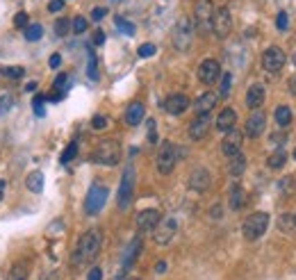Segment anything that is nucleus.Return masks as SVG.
<instances>
[{
	"label": "nucleus",
	"mask_w": 296,
	"mask_h": 280,
	"mask_svg": "<svg viewBox=\"0 0 296 280\" xmlns=\"http://www.w3.org/2000/svg\"><path fill=\"white\" fill-rule=\"evenodd\" d=\"M100 244H103L100 230H96V228L87 230V232L80 237V242H77L75 251H73V266H82V264L94 260V257L100 253Z\"/></svg>",
	"instance_id": "1"
},
{
	"label": "nucleus",
	"mask_w": 296,
	"mask_h": 280,
	"mask_svg": "<svg viewBox=\"0 0 296 280\" xmlns=\"http://www.w3.org/2000/svg\"><path fill=\"white\" fill-rule=\"evenodd\" d=\"M194 21H189V16H180L173 25V32H171V41H173V48L180 53L189 51L191 46V39H194Z\"/></svg>",
	"instance_id": "2"
},
{
	"label": "nucleus",
	"mask_w": 296,
	"mask_h": 280,
	"mask_svg": "<svg viewBox=\"0 0 296 280\" xmlns=\"http://www.w3.org/2000/svg\"><path fill=\"white\" fill-rule=\"evenodd\" d=\"M212 21H214V5L212 0H198L194 10V30L205 37L212 32Z\"/></svg>",
	"instance_id": "3"
},
{
	"label": "nucleus",
	"mask_w": 296,
	"mask_h": 280,
	"mask_svg": "<svg viewBox=\"0 0 296 280\" xmlns=\"http://www.w3.org/2000/svg\"><path fill=\"white\" fill-rule=\"evenodd\" d=\"M269 228V214L267 212H253L250 216H246L244 225H241V232H244V239L248 242H255L260 239Z\"/></svg>",
	"instance_id": "4"
},
{
	"label": "nucleus",
	"mask_w": 296,
	"mask_h": 280,
	"mask_svg": "<svg viewBox=\"0 0 296 280\" xmlns=\"http://www.w3.org/2000/svg\"><path fill=\"white\" fill-rule=\"evenodd\" d=\"M118 160H121V144L118 142H114V139H105V142H100L98 146H96L94 162L105 164V166H114V164H118Z\"/></svg>",
	"instance_id": "5"
},
{
	"label": "nucleus",
	"mask_w": 296,
	"mask_h": 280,
	"mask_svg": "<svg viewBox=\"0 0 296 280\" xmlns=\"http://www.w3.org/2000/svg\"><path fill=\"white\" fill-rule=\"evenodd\" d=\"M107 196H109V189L100 182H94L91 189H89V194H87V198H84V212L89 216H96L105 207Z\"/></svg>",
	"instance_id": "6"
},
{
	"label": "nucleus",
	"mask_w": 296,
	"mask_h": 280,
	"mask_svg": "<svg viewBox=\"0 0 296 280\" xmlns=\"http://www.w3.org/2000/svg\"><path fill=\"white\" fill-rule=\"evenodd\" d=\"M135 169L132 166H125L123 171V178H121V184H118V210L125 212L132 203V194H135Z\"/></svg>",
	"instance_id": "7"
},
{
	"label": "nucleus",
	"mask_w": 296,
	"mask_h": 280,
	"mask_svg": "<svg viewBox=\"0 0 296 280\" xmlns=\"http://www.w3.org/2000/svg\"><path fill=\"white\" fill-rule=\"evenodd\" d=\"M176 162H178V146L171 142H164L157 153V171L162 175H168L176 169Z\"/></svg>",
	"instance_id": "8"
},
{
	"label": "nucleus",
	"mask_w": 296,
	"mask_h": 280,
	"mask_svg": "<svg viewBox=\"0 0 296 280\" xmlns=\"http://www.w3.org/2000/svg\"><path fill=\"white\" fill-rule=\"evenodd\" d=\"M232 30V14L228 7H219L214 10V21H212V32L217 39H226Z\"/></svg>",
	"instance_id": "9"
},
{
	"label": "nucleus",
	"mask_w": 296,
	"mask_h": 280,
	"mask_svg": "<svg viewBox=\"0 0 296 280\" xmlns=\"http://www.w3.org/2000/svg\"><path fill=\"white\" fill-rule=\"evenodd\" d=\"M176 232H178V221L173 219V216H168V219H162L157 225H155L153 239H155V244H159V246H166V244H171V239L176 237Z\"/></svg>",
	"instance_id": "10"
},
{
	"label": "nucleus",
	"mask_w": 296,
	"mask_h": 280,
	"mask_svg": "<svg viewBox=\"0 0 296 280\" xmlns=\"http://www.w3.org/2000/svg\"><path fill=\"white\" fill-rule=\"evenodd\" d=\"M285 62H287L285 53H282L278 46H271L262 53V66H264V71H269V73H278V71L285 66Z\"/></svg>",
	"instance_id": "11"
},
{
	"label": "nucleus",
	"mask_w": 296,
	"mask_h": 280,
	"mask_svg": "<svg viewBox=\"0 0 296 280\" xmlns=\"http://www.w3.org/2000/svg\"><path fill=\"white\" fill-rule=\"evenodd\" d=\"M241 142H244V134H241L239 130H235V128L228 130L226 137L221 139V153L228 157V160H230V157H235L237 153H239Z\"/></svg>",
	"instance_id": "12"
},
{
	"label": "nucleus",
	"mask_w": 296,
	"mask_h": 280,
	"mask_svg": "<svg viewBox=\"0 0 296 280\" xmlns=\"http://www.w3.org/2000/svg\"><path fill=\"white\" fill-rule=\"evenodd\" d=\"M221 78V66L217 60H203L198 66V80L203 84H214Z\"/></svg>",
	"instance_id": "13"
},
{
	"label": "nucleus",
	"mask_w": 296,
	"mask_h": 280,
	"mask_svg": "<svg viewBox=\"0 0 296 280\" xmlns=\"http://www.w3.org/2000/svg\"><path fill=\"white\" fill-rule=\"evenodd\" d=\"M209 128H212V116H209V114H198L189 123V139H194V142H200V139L207 137Z\"/></svg>",
	"instance_id": "14"
},
{
	"label": "nucleus",
	"mask_w": 296,
	"mask_h": 280,
	"mask_svg": "<svg viewBox=\"0 0 296 280\" xmlns=\"http://www.w3.org/2000/svg\"><path fill=\"white\" fill-rule=\"evenodd\" d=\"M141 246H144V239L137 235V237H132V242L125 246V251H123V262H121V271H128L132 264L137 262V257H139L141 253Z\"/></svg>",
	"instance_id": "15"
},
{
	"label": "nucleus",
	"mask_w": 296,
	"mask_h": 280,
	"mask_svg": "<svg viewBox=\"0 0 296 280\" xmlns=\"http://www.w3.org/2000/svg\"><path fill=\"white\" fill-rule=\"evenodd\" d=\"M209 184H212V175H209V171L207 169H196L194 173L189 175V189L191 192H198V194H203V192H207L209 189Z\"/></svg>",
	"instance_id": "16"
},
{
	"label": "nucleus",
	"mask_w": 296,
	"mask_h": 280,
	"mask_svg": "<svg viewBox=\"0 0 296 280\" xmlns=\"http://www.w3.org/2000/svg\"><path fill=\"white\" fill-rule=\"evenodd\" d=\"M264 125H267V114L255 110L253 114L248 116V121H246V128H244L246 130V137H250V139L260 137V134L264 132Z\"/></svg>",
	"instance_id": "17"
},
{
	"label": "nucleus",
	"mask_w": 296,
	"mask_h": 280,
	"mask_svg": "<svg viewBox=\"0 0 296 280\" xmlns=\"http://www.w3.org/2000/svg\"><path fill=\"white\" fill-rule=\"evenodd\" d=\"M187 107H189V98H187L185 94H171V96L164 101V110L173 116H180Z\"/></svg>",
	"instance_id": "18"
},
{
	"label": "nucleus",
	"mask_w": 296,
	"mask_h": 280,
	"mask_svg": "<svg viewBox=\"0 0 296 280\" xmlns=\"http://www.w3.org/2000/svg\"><path fill=\"white\" fill-rule=\"evenodd\" d=\"M162 221V214L157 210H144L137 214V228L139 230H155V225Z\"/></svg>",
	"instance_id": "19"
},
{
	"label": "nucleus",
	"mask_w": 296,
	"mask_h": 280,
	"mask_svg": "<svg viewBox=\"0 0 296 280\" xmlns=\"http://www.w3.org/2000/svg\"><path fill=\"white\" fill-rule=\"evenodd\" d=\"M264 98H267V91H264L262 84H250L248 91H246V105H248V110H260Z\"/></svg>",
	"instance_id": "20"
},
{
	"label": "nucleus",
	"mask_w": 296,
	"mask_h": 280,
	"mask_svg": "<svg viewBox=\"0 0 296 280\" xmlns=\"http://www.w3.org/2000/svg\"><path fill=\"white\" fill-rule=\"evenodd\" d=\"M237 123V112L232 110V107H226V110H221V114L217 116V121H214V125H217L219 132H228V130H232Z\"/></svg>",
	"instance_id": "21"
},
{
	"label": "nucleus",
	"mask_w": 296,
	"mask_h": 280,
	"mask_svg": "<svg viewBox=\"0 0 296 280\" xmlns=\"http://www.w3.org/2000/svg\"><path fill=\"white\" fill-rule=\"evenodd\" d=\"M144 116H146V110L141 103H130V105H128V110H125V123L128 125H139L141 121H144Z\"/></svg>",
	"instance_id": "22"
},
{
	"label": "nucleus",
	"mask_w": 296,
	"mask_h": 280,
	"mask_svg": "<svg viewBox=\"0 0 296 280\" xmlns=\"http://www.w3.org/2000/svg\"><path fill=\"white\" fill-rule=\"evenodd\" d=\"M219 98L214 96V94H203V96H198V101H196V114H209V112L214 110V105H217Z\"/></svg>",
	"instance_id": "23"
},
{
	"label": "nucleus",
	"mask_w": 296,
	"mask_h": 280,
	"mask_svg": "<svg viewBox=\"0 0 296 280\" xmlns=\"http://www.w3.org/2000/svg\"><path fill=\"white\" fill-rule=\"evenodd\" d=\"M228 205H230V210H241V205H244V189L239 187V184H232L230 187V194H228Z\"/></svg>",
	"instance_id": "24"
},
{
	"label": "nucleus",
	"mask_w": 296,
	"mask_h": 280,
	"mask_svg": "<svg viewBox=\"0 0 296 280\" xmlns=\"http://www.w3.org/2000/svg\"><path fill=\"white\" fill-rule=\"evenodd\" d=\"M244 171H246V157L241 155V153H237L235 157H230V164H228V173H230L232 178H239Z\"/></svg>",
	"instance_id": "25"
},
{
	"label": "nucleus",
	"mask_w": 296,
	"mask_h": 280,
	"mask_svg": "<svg viewBox=\"0 0 296 280\" xmlns=\"http://www.w3.org/2000/svg\"><path fill=\"white\" fill-rule=\"evenodd\" d=\"M25 184L32 194H41L44 192V173H41V171H32L25 178Z\"/></svg>",
	"instance_id": "26"
},
{
	"label": "nucleus",
	"mask_w": 296,
	"mask_h": 280,
	"mask_svg": "<svg viewBox=\"0 0 296 280\" xmlns=\"http://www.w3.org/2000/svg\"><path fill=\"white\" fill-rule=\"evenodd\" d=\"M285 162H287V151L278 148L276 153H271V155H269L267 164H269V169H282V166H285Z\"/></svg>",
	"instance_id": "27"
},
{
	"label": "nucleus",
	"mask_w": 296,
	"mask_h": 280,
	"mask_svg": "<svg viewBox=\"0 0 296 280\" xmlns=\"http://www.w3.org/2000/svg\"><path fill=\"white\" fill-rule=\"evenodd\" d=\"M276 123L282 125V128H287V125L291 123V110L287 105L276 107Z\"/></svg>",
	"instance_id": "28"
},
{
	"label": "nucleus",
	"mask_w": 296,
	"mask_h": 280,
	"mask_svg": "<svg viewBox=\"0 0 296 280\" xmlns=\"http://www.w3.org/2000/svg\"><path fill=\"white\" fill-rule=\"evenodd\" d=\"M41 34H44V28H41L39 23H32L25 28V39L27 41H39Z\"/></svg>",
	"instance_id": "29"
},
{
	"label": "nucleus",
	"mask_w": 296,
	"mask_h": 280,
	"mask_svg": "<svg viewBox=\"0 0 296 280\" xmlns=\"http://www.w3.org/2000/svg\"><path fill=\"white\" fill-rule=\"evenodd\" d=\"M0 73H3L5 78L21 80L23 75H25V69H21V66H5V69H0Z\"/></svg>",
	"instance_id": "30"
},
{
	"label": "nucleus",
	"mask_w": 296,
	"mask_h": 280,
	"mask_svg": "<svg viewBox=\"0 0 296 280\" xmlns=\"http://www.w3.org/2000/svg\"><path fill=\"white\" fill-rule=\"evenodd\" d=\"M7 280H27V271L23 264H14L7 273Z\"/></svg>",
	"instance_id": "31"
},
{
	"label": "nucleus",
	"mask_w": 296,
	"mask_h": 280,
	"mask_svg": "<svg viewBox=\"0 0 296 280\" xmlns=\"http://www.w3.org/2000/svg\"><path fill=\"white\" fill-rule=\"evenodd\" d=\"M278 187H280L282 194H294V189H296V178H294V175H287V178H282L280 182H278Z\"/></svg>",
	"instance_id": "32"
},
{
	"label": "nucleus",
	"mask_w": 296,
	"mask_h": 280,
	"mask_svg": "<svg viewBox=\"0 0 296 280\" xmlns=\"http://www.w3.org/2000/svg\"><path fill=\"white\" fill-rule=\"evenodd\" d=\"M75 155H77V142H71L66 148H64V153H62V164H68V162H71Z\"/></svg>",
	"instance_id": "33"
},
{
	"label": "nucleus",
	"mask_w": 296,
	"mask_h": 280,
	"mask_svg": "<svg viewBox=\"0 0 296 280\" xmlns=\"http://www.w3.org/2000/svg\"><path fill=\"white\" fill-rule=\"evenodd\" d=\"M280 230L282 232H291V230H296L294 228V214H280Z\"/></svg>",
	"instance_id": "34"
},
{
	"label": "nucleus",
	"mask_w": 296,
	"mask_h": 280,
	"mask_svg": "<svg viewBox=\"0 0 296 280\" xmlns=\"http://www.w3.org/2000/svg\"><path fill=\"white\" fill-rule=\"evenodd\" d=\"M68 30H71V21L68 19H57L55 21V34L64 37V34H68Z\"/></svg>",
	"instance_id": "35"
},
{
	"label": "nucleus",
	"mask_w": 296,
	"mask_h": 280,
	"mask_svg": "<svg viewBox=\"0 0 296 280\" xmlns=\"http://www.w3.org/2000/svg\"><path fill=\"white\" fill-rule=\"evenodd\" d=\"M87 73H89V80H98V64H96V57H94V53L89 51V66H87Z\"/></svg>",
	"instance_id": "36"
},
{
	"label": "nucleus",
	"mask_w": 296,
	"mask_h": 280,
	"mask_svg": "<svg viewBox=\"0 0 296 280\" xmlns=\"http://www.w3.org/2000/svg\"><path fill=\"white\" fill-rule=\"evenodd\" d=\"M71 30H73L75 34H82V32H84V30H87V19H84V16H75V19L71 21Z\"/></svg>",
	"instance_id": "37"
},
{
	"label": "nucleus",
	"mask_w": 296,
	"mask_h": 280,
	"mask_svg": "<svg viewBox=\"0 0 296 280\" xmlns=\"http://www.w3.org/2000/svg\"><path fill=\"white\" fill-rule=\"evenodd\" d=\"M53 89H57V91L66 94V89H68V75H66V73H59L57 78H55V84H53Z\"/></svg>",
	"instance_id": "38"
},
{
	"label": "nucleus",
	"mask_w": 296,
	"mask_h": 280,
	"mask_svg": "<svg viewBox=\"0 0 296 280\" xmlns=\"http://www.w3.org/2000/svg\"><path fill=\"white\" fill-rule=\"evenodd\" d=\"M12 105H14V98L9 96V94L0 96V116H7V112L12 110Z\"/></svg>",
	"instance_id": "39"
},
{
	"label": "nucleus",
	"mask_w": 296,
	"mask_h": 280,
	"mask_svg": "<svg viewBox=\"0 0 296 280\" xmlns=\"http://www.w3.org/2000/svg\"><path fill=\"white\" fill-rule=\"evenodd\" d=\"M116 25H118V30H121V32L128 34V37H132V34H135V25H132L130 21H125V19H121V16H116Z\"/></svg>",
	"instance_id": "40"
},
{
	"label": "nucleus",
	"mask_w": 296,
	"mask_h": 280,
	"mask_svg": "<svg viewBox=\"0 0 296 280\" xmlns=\"http://www.w3.org/2000/svg\"><path fill=\"white\" fill-rule=\"evenodd\" d=\"M155 53H157L155 43H141V46L137 48V55H139V57H153Z\"/></svg>",
	"instance_id": "41"
},
{
	"label": "nucleus",
	"mask_w": 296,
	"mask_h": 280,
	"mask_svg": "<svg viewBox=\"0 0 296 280\" xmlns=\"http://www.w3.org/2000/svg\"><path fill=\"white\" fill-rule=\"evenodd\" d=\"M44 101H46V96H34V101H32V107H34V114L36 116H46Z\"/></svg>",
	"instance_id": "42"
},
{
	"label": "nucleus",
	"mask_w": 296,
	"mask_h": 280,
	"mask_svg": "<svg viewBox=\"0 0 296 280\" xmlns=\"http://www.w3.org/2000/svg\"><path fill=\"white\" fill-rule=\"evenodd\" d=\"M276 28L280 30V32H285V30L289 28V16H287V12H280V14L276 16Z\"/></svg>",
	"instance_id": "43"
},
{
	"label": "nucleus",
	"mask_w": 296,
	"mask_h": 280,
	"mask_svg": "<svg viewBox=\"0 0 296 280\" xmlns=\"http://www.w3.org/2000/svg\"><path fill=\"white\" fill-rule=\"evenodd\" d=\"M230 87H232V73H226L223 75V82H221V96L223 98L230 94Z\"/></svg>",
	"instance_id": "44"
},
{
	"label": "nucleus",
	"mask_w": 296,
	"mask_h": 280,
	"mask_svg": "<svg viewBox=\"0 0 296 280\" xmlns=\"http://www.w3.org/2000/svg\"><path fill=\"white\" fill-rule=\"evenodd\" d=\"M91 128L94 130H105L107 128V119H105V116H94V119H91Z\"/></svg>",
	"instance_id": "45"
},
{
	"label": "nucleus",
	"mask_w": 296,
	"mask_h": 280,
	"mask_svg": "<svg viewBox=\"0 0 296 280\" xmlns=\"http://www.w3.org/2000/svg\"><path fill=\"white\" fill-rule=\"evenodd\" d=\"M14 25H16V28H27V14L25 12H18V14L14 16Z\"/></svg>",
	"instance_id": "46"
},
{
	"label": "nucleus",
	"mask_w": 296,
	"mask_h": 280,
	"mask_svg": "<svg viewBox=\"0 0 296 280\" xmlns=\"http://www.w3.org/2000/svg\"><path fill=\"white\" fill-rule=\"evenodd\" d=\"M62 10H64V0H50L48 3V12H53V14H57Z\"/></svg>",
	"instance_id": "47"
},
{
	"label": "nucleus",
	"mask_w": 296,
	"mask_h": 280,
	"mask_svg": "<svg viewBox=\"0 0 296 280\" xmlns=\"http://www.w3.org/2000/svg\"><path fill=\"white\" fill-rule=\"evenodd\" d=\"M105 14H107V7H96V10L91 12V19H94V21H103Z\"/></svg>",
	"instance_id": "48"
},
{
	"label": "nucleus",
	"mask_w": 296,
	"mask_h": 280,
	"mask_svg": "<svg viewBox=\"0 0 296 280\" xmlns=\"http://www.w3.org/2000/svg\"><path fill=\"white\" fill-rule=\"evenodd\" d=\"M87 280H103V269H100V266H94V269L89 271V275H87Z\"/></svg>",
	"instance_id": "49"
},
{
	"label": "nucleus",
	"mask_w": 296,
	"mask_h": 280,
	"mask_svg": "<svg viewBox=\"0 0 296 280\" xmlns=\"http://www.w3.org/2000/svg\"><path fill=\"white\" fill-rule=\"evenodd\" d=\"M48 64H50V69H59V66H62V55H59V53H53Z\"/></svg>",
	"instance_id": "50"
},
{
	"label": "nucleus",
	"mask_w": 296,
	"mask_h": 280,
	"mask_svg": "<svg viewBox=\"0 0 296 280\" xmlns=\"http://www.w3.org/2000/svg\"><path fill=\"white\" fill-rule=\"evenodd\" d=\"M148 142H150V144L157 142V132H155V121H148Z\"/></svg>",
	"instance_id": "51"
},
{
	"label": "nucleus",
	"mask_w": 296,
	"mask_h": 280,
	"mask_svg": "<svg viewBox=\"0 0 296 280\" xmlns=\"http://www.w3.org/2000/svg\"><path fill=\"white\" fill-rule=\"evenodd\" d=\"M105 43V32L103 30H96L94 32V46H103Z\"/></svg>",
	"instance_id": "52"
},
{
	"label": "nucleus",
	"mask_w": 296,
	"mask_h": 280,
	"mask_svg": "<svg viewBox=\"0 0 296 280\" xmlns=\"http://www.w3.org/2000/svg\"><path fill=\"white\" fill-rule=\"evenodd\" d=\"M155 271H157V273H164V271H166V262L159 260L157 264H155Z\"/></svg>",
	"instance_id": "53"
},
{
	"label": "nucleus",
	"mask_w": 296,
	"mask_h": 280,
	"mask_svg": "<svg viewBox=\"0 0 296 280\" xmlns=\"http://www.w3.org/2000/svg\"><path fill=\"white\" fill-rule=\"evenodd\" d=\"M289 91L296 96V75H291V78H289Z\"/></svg>",
	"instance_id": "54"
},
{
	"label": "nucleus",
	"mask_w": 296,
	"mask_h": 280,
	"mask_svg": "<svg viewBox=\"0 0 296 280\" xmlns=\"http://www.w3.org/2000/svg\"><path fill=\"white\" fill-rule=\"evenodd\" d=\"M212 216H221V205H214V210H212Z\"/></svg>",
	"instance_id": "55"
},
{
	"label": "nucleus",
	"mask_w": 296,
	"mask_h": 280,
	"mask_svg": "<svg viewBox=\"0 0 296 280\" xmlns=\"http://www.w3.org/2000/svg\"><path fill=\"white\" fill-rule=\"evenodd\" d=\"M5 187H7V182H5V180H0V201H3V194H5Z\"/></svg>",
	"instance_id": "56"
},
{
	"label": "nucleus",
	"mask_w": 296,
	"mask_h": 280,
	"mask_svg": "<svg viewBox=\"0 0 296 280\" xmlns=\"http://www.w3.org/2000/svg\"><path fill=\"white\" fill-rule=\"evenodd\" d=\"M112 280H128V278H125V271H121V273H116Z\"/></svg>",
	"instance_id": "57"
},
{
	"label": "nucleus",
	"mask_w": 296,
	"mask_h": 280,
	"mask_svg": "<svg viewBox=\"0 0 296 280\" xmlns=\"http://www.w3.org/2000/svg\"><path fill=\"white\" fill-rule=\"evenodd\" d=\"M294 228H296V214H294Z\"/></svg>",
	"instance_id": "58"
},
{
	"label": "nucleus",
	"mask_w": 296,
	"mask_h": 280,
	"mask_svg": "<svg viewBox=\"0 0 296 280\" xmlns=\"http://www.w3.org/2000/svg\"><path fill=\"white\" fill-rule=\"evenodd\" d=\"M294 160H296V148H294Z\"/></svg>",
	"instance_id": "59"
},
{
	"label": "nucleus",
	"mask_w": 296,
	"mask_h": 280,
	"mask_svg": "<svg viewBox=\"0 0 296 280\" xmlns=\"http://www.w3.org/2000/svg\"><path fill=\"white\" fill-rule=\"evenodd\" d=\"M294 64H296V55H294Z\"/></svg>",
	"instance_id": "60"
},
{
	"label": "nucleus",
	"mask_w": 296,
	"mask_h": 280,
	"mask_svg": "<svg viewBox=\"0 0 296 280\" xmlns=\"http://www.w3.org/2000/svg\"><path fill=\"white\" fill-rule=\"evenodd\" d=\"M132 280H141V278H132Z\"/></svg>",
	"instance_id": "61"
}]
</instances>
